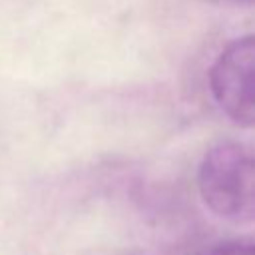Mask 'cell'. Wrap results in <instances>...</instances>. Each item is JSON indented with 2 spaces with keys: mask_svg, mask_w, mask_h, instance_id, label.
I'll use <instances>...</instances> for the list:
<instances>
[{
  "mask_svg": "<svg viewBox=\"0 0 255 255\" xmlns=\"http://www.w3.org/2000/svg\"><path fill=\"white\" fill-rule=\"evenodd\" d=\"M197 189L203 203L233 223L255 217V159L251 147L239 141L211 145L197 167Z\"/></svg>",
  "mask_w": 255,
  "mask_h": 255,
  "instance_id": "obj_1",
  "label": "cell"
},
{
  "mask_svg": "<svg viewBox=\"0 0 255 255\" xmlns=\"http://www.w3.org/2000/svg\"><path fill=\"white\" fill-rule=\"evenodd\" d=\"M209 90L223 114L239 126L255 122V42L247 34L217 56L209 72Z\"/></svg>",
  "mask_w": 255,
  "mask_h": 255,
  "instance_id": "obj_2",
  "label": "cell"
},
{
  "mask_svg": "<svg viewBox=\"0 0 255 255\" xmlns=\"http://www.w3.org/2000/svg\"><path fill=\"white\" fill-rule=\"evenodd\" d=\"M197 255H255V243L249 237L217 241V243L201 249Z\"/></svg>",
  "mask_w": 255,
  "mask_h": 255,
  "instance_id": "obj_3",
  "label": "cell"
}]
</instances>
